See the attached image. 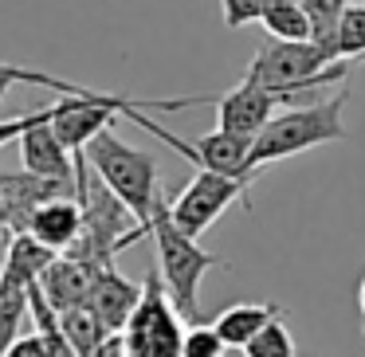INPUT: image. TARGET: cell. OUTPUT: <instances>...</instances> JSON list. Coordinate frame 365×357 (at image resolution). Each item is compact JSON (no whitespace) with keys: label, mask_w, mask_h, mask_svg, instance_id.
I'll return each mask as SVG.
<instances>
[{"label":"cell","mask_w":365,"mask_h":357,"mask_svg":"<svg viewBox=\"0 0 365 357\" xmlns=\"http://www.w3.org/2000/svg\"><path fill=\"white\" fill-rule=\"evenodd\" d=\"M16 83H28V87H48L59 90V95H91V87H79V83H67L59 75L48 71H32V67H12V63H0V98L9 95Z\"/></svg>","instance_id":"19"},{"label":"cell","mask_w":365,"mask_h":357,"mask_svg":"<svg viewBox=\"0 0 365 357\" xmlns=\"http://www.w3.org/2000/svg\"><path fill=\"white\" fill-rule=\"evenodd\" d=\"M24 322H28V291H4L0 286V357L24 333Z\"/></svg>","instance_id":"21"},{"label":"cell","mask_w":365,"mask_h":357,"mask_svg":"<svg viewBox=\"0 0 365 357\" xmlns=\"http://www.w3.org/2000/svg\"><path fill=\"white\" fill-rule=\"evenodd\" d=\"M4 357H48V346H43L40 333L32 330V333H20V338L9 346V353H4Z\"/></svg>","instance_id":"26"},{"label":"cell","mask_w":365,"mask_h":357,"mask_svg":"<svg viewBox=\"0 0 365 357\" xmlns=\"http://www.w3.org/2000/svg\"><path fill=\"white\" fill-rule=\"evenodd\" d=\"M252 142L255 138H244V134H228V130H212V134H200L192 145V165L197 169H212V173H224V177H240V181L252 185Z\"/></svg>","instance_id":"11"},{"label":"cell","mask_w":365,"mask_h":357,"mask_svg":"<svg viewBox=\"0 0 365 357\" xmlns=\"http://www.w3.org/2000/svg\"><path fill=\"white\" fill-rule=\"evenodd\" d=\"M56 259L51 247H43L40 239L24 236H12L9 247H4V263H0V286L4 291H28L32 283H40L43 267Z\"/></svg>","instance_id":"14"},{"label":"cell","mask_w":365,"mask_h":357,"mask_svg":"<svg viewBox=\"0 0 365 357\" xmlns=\"http://www.w3.org/2000/svg\"><path fill=\"white\" fill-rule=\"evenodd\" d=\"M357 4H365V0H357Z\"/></svg>","instance_id":"31"},{"label":"cell","mask_w":365,"mask_h":357,"mask_svg":"<svg viewBox=\"0 0 365 357\" xmlns=\"http://www.w3.org/2000/svg\"><path fill=\"white\" fill-rule=\"evenodd\" d=\"M228 346L224 338L216 333V326H205V322H192L185 330V346H181V357H224Z\"/></svg>","instance_id":"23"},{"label":"cell","mask_w":365,"mask_h":357,"mask_svg":"<svg viewBox=\"0 0 365 357\" xmlns=\"http://www.w3.org/2000/svg\"><path fill=\"white\" fill-rule=\"evenodd\" d=\"M56 197H75V185L48 181V177H36V173H28V169L0 173V224H4L9 239L24 236L32 216H36V208L56 200Z\"/></svg>","instance_id":"7"},{"label":"cell","mask_w":365,"mask_h":357,"mask_svg":"<svg viewBox=\"0 0 365 357\" xmlns=\"http://www.w3.org/2000/svg\"><path fill=\"white\" fill-rule=\"evenodd\" d=\"M83 232V208H79V197H56L48 205L36 208L32 224H28V236L40 239L43 247H51L56 255H63L67 247L79 239Z\"/></svg>","instance_id":"13"},{"label":"cell","mask_w":365,"mask_h":357,"mask_svg":"<svg viewBox=\"0 0 365 357\" xmlns=\"http://www.w3.org/2000/svg\"><path fill=\"white\" fill-rule=\"evenodd\" d=\"M4 239H9V232H4V224H0V247H9Z\"/></svg>","instance_id":"28"},{"label":"cell","mask_w":365,"mask_h":357,"mask_svg":"<svg viewBox=\"0 0 365 357\" xmlns=\"http://www.w3.org/2000/svg\"><path fill=\"white\" fill-rule=\"evenodd\" d=\"M236 200L247 205V181L212 173V169H197V177L177 192V200H169V216L185 236L200 239Z\"/></svg>","instance_id":"6"},{"label":"cell","mask_w":365,"mask_h":357,"mask_svg":"<svg viewBox=\"0 0 365 357\" xmlns=\"http://www.w3.org/2000/svg\"><path fill=\"white\" fill-rule=\"evenodd\" d=\"M279 314H283V306H275V302H236V306L220 310L212 326H216V333L224 338L228 349H244L247 341Z\"/></svg>","instance_id":"15"},{"label":"cell","mask_w":365,"mask_h":357,"mask_svg":"<svg viewBox=\"0 0 365 357\" xmlns=\"http://www.w3.org/2000/svg\"><path fill=\"white\" fill-rule=\"evenodd\" d=\"M59 326H63L67 341L75 346V353H79V357H98V353H103V346L110 341V330L98 322V314L91 306L63 310V314H59Z\"/></svg>","instance_id":"16"},{"label":"cell","mask_w":365,"mask_h":357,"mask_svg":"<svg viewBox=\"0 0 365 357\" xmlns=\"http://www.w3.org/2000/svg\"><path fill=\"white\" fill-rule=\"evenodd\" d=\"M365 56V4H357V0H349L346 16H341L338 24V59H361Z\"/></svg>","instance_id":"22"},{"label":"cell","mask_w":365,"mask_h":357,"mask_svg":"<svg viewBox=\"0 0 365 357\" xmlns=\"http://www.w3.org/2000/svg\"><path fill=\"white\" fill-rule=\"evenodd\" d=\"M16 145H20V161H24L28 173L75 185V153L56 138V130H51V110L43 122H36L32 130H24V134L16 138Z\"/></svg>","instance_id":"9"},{"label":"cell","mask_w":365,"mask_h":357,"mask_svg":"<svg viewBox=\"0 0 365 357\" xmlns=\"http://www.w3.org/2000/svg\"><path fill=\"white\" fill-rule=\"evenodd\" d=\"M307 20H310V43L326 48L334 59H338V24L346 16L349 0H307Z\"/></svg>","instance_id":"18"},{"label":"cell","mask_w":365,"mask_h":357,"mask_svg":"<svg viewBox=\"0 0 365 357\" xmlns=\"http://www.w3.org/2000/svg\"><path fill=\"white\" fill-rule=\"evenodd\" d=\"M83 153H87L91 169L98 173V181L134 212V220L142 224V228H150L153 208H158V200L165 197V192H161L158 161H153L145 150L126 145L114 130H103Z\"/></svg>","instance_id":"4"},{"label":"cell","mask_w":365,"mask_h":357,"mask_svg":"<svg viewBox=\"0 0 365 357\" xmlns=\"http://www.w3.org/2000/svg\"><path fill=\"white\" fill-rule=\"evenodd\" d=\"M130 357H181L185 346V326L177 306L169 302L165 283H161L158 267L145 275L142 299H138L134 314H130L126 330H122Z\"/></svg>","instance_id":"5"},{"label":"cell","mask_w":365,"mask_h":357,"mask_svg":"<svg viewBox=\"0 0 365 357\" xmlns=\"http://www.w3.org/2000/svg\"><path fill=\"white\" fill-rule=\"evenodd\" d=\"M259 24L267 36L275 40H310V20H307V9L294 4V0H263L259 9Z\"/></svg>","instance_id":"17"},{"label":"cell","mask_w":365,"mask_h":357,"mask_svg":"<svg viewBox=\"0 0 365 357\" xmlns=\"http://www.w3.org/2000/svg\"><path fill=\"white\" fill-rule=\"evenodd\" d=\"M294 4H307V0H294Z\"/></svg>","instance_id":"29"},{"label":"cell","mask_w":365,"mask_h":357,"mask_svg":"<svg viewBox=\"0 0 365 357\" xmlns=\"http://www.w3.org/2000/svg\"><path fill=\"white\" fill-rule=\"evenodd\" d=\"M357 63H365V56H361V59H357Z\"/></svg>","instance_id":"30"},{"label":"cell","mask_w":365,"mask_h":357,"mask_svg":"<svg viewBox=\"0 0 365 357\" xmlns=\"http://www.w3.org/2000/svg\"><path fill=\"white\" fill-rule=\"evenodd\" d=\"M346 90H338L334 98H318V103L275 114L252 142V157H247L252 173L283 157H294V153H307L314 145L341 142L346 138Z\"/></svg>","instance_id":"2"},{"label":"cell","mask_w":365,"mask_h":357,"mask_svg":"<svg viewBox=\"0 0 365 357\" xmlns=\"http://www.w3.org/2000/svg\"><path fill=\"white\" fill-rule=\"evenodd\" d=\"M220 9H224V24L228 28H247V24H259L263 0H220Z\"/></svg>","instance_id":"24"},{"label":"cell","mask_w":365,"mask_h":357,"mask_svg":"<svg viewBox=\"0 0 365 357\" xmlns=\"http://www.w3.org/2000/svg\"><path fill=\"white\" fill-rule=\"evenodd\" d=\"M95 275H98L95 263L75 259V255H56L40 275V294L48 299V306L56 310V314L75 310V306H87Z\"/></svg>","instance_id":"10"},{"label":"cell","mask_w":365,"mask_h":357,"mask_svg":"<svg viewBox=\"0 0 365 357\" xmlns=\"http://www.w3.org/2000/svg\"><path fill=\"white\" fill-rule=\"evenodd\" d=\"M75 197H79L83 208V232L63 255L87 259L95 267H114V255L138 244L142 236H150V228H142L134 220V212L98 181L87 153H75Z\"/></svg>","instance_id":"1"},{"label":"cell","mask_w":365,"mask_h":357,"mask_svg":"<svg viewBox=\"0 0 365 357\" xmlns=\"http://www.w3.org/2000/svg\"><path fill=\"white\" fill-rule=\"evenodd\" d=\"M138 299H142V286L130 283L118 267H98L87 306L95 310L98 322H103L110 333H122L126 322H130V314H134V306H138Z\"/></svg>","instance_id":"12"},{"label":"cell","mask_w":365,"mask_h":357,"mask_svg":"<svg viewBox=\"0 0 365 357\" xmlns=\"http://www.w3.org/2000/svg\"><path fill=\"white\" fill-rule=\"evenodd\" d=\"M357 310H361V333H365V275H361V286H357Z\"/></svg>","instance_id":"27"},{"label":"cell","mask_w":365,"mask_h":357,"mask_svg":"<svg viewBox=\"0 0 365 357\" xmlns=\"http://www.w3.org/2000/svg\"><path fill=\"white\" fill-rule=\"evenodd\" d=\"M150 236H153V247H158V275H161V283H165L169 302L177 306L181 318L197 322L200 318V283H205V275L212 267H224V259L212 252H205L197 239L177 228L173 216H169L165 197L153 208Z\"/></svg>","instance_id":"3"},{"label":"cell","mask_w":365,"mask_h":357,"mask_svg":"<svg viewBox=\"0 0 365 357\" xmlns=\"http://www.w3.org/2000/svg\"><path fill=\"white\" fill-rule=\"evenodd\" d=\"M48 110H51V106H40V110H32V114H16V118H4V122H0V145L16 142V138L24 134V130H32L36 122L48 118Z\"/></svg>","instance_id":"25"},{"label":"cell","mask_w":365,"mask_h":357,"mask_svg":"<svg viewBox=\"0 0 365 357\" xmlns=\"http://www.w3.org/2000/svg\"><path fill=\"white\" fill-rule=\"evenodd\" d=\"M275 106H287V98L259 87V83H252V79H244L240 87H232L228 95L216 98V130L255 138L275 118Z\"/></svg>","instance_id":"8"},{"label":"cell","mask_w":365,"mask_h":357,"mask_svg":"<svg viewBox=\"0 0 365 357\" xmlns=\"http://www.w3.org/2000/svg\"><path fill=\"white\" fill-rule=\"evenodd\" d=\"M244 357H299V349H294V333H291V326L283 322V314L271 318V322L247 341Z\"/></svg>","instance_id":"20"}]
</instances>
